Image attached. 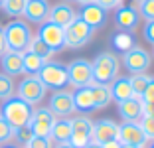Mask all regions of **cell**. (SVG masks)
I'll list each match as a JSON object with an SVG mask.
<instances>
[{
  "label": "cell",
  "mask_w": 154,
  "mask_h": 148,
  "mask_svg": "<svg viewBox=\"0 0 154 148\" xmlns=\"http://www.w3.org/2000/svg\"><path fill=\"white\" fill-rule=\"evenodd\" d=\"M34 107L28 105L26 101L18 97V95H12L6 101H2V107H0V117L4 119L12 128H18V126H26L30 122Z\"/></svg>",
  "instance_id": "cell-1"
},
{
  "label": "cell",
  "mask_w": 154,
  "mask_h": 148,
  "mask_svg": "<svg viewBox=\"0 0 154 148\" xmlns=\"http://www.w3.org/2000/svg\"><path fill=\"white\" fill-rule=\"evenodd\" d=\"M4 28V40H6V49L10 51H18V54H24L32 42V28L28 26V22L24 20H10Z\"/></svg>",
  "instance_id": "cell-2"
},
{
  "label": "cell",
  "mask_w": 154,
  "mask_h": 148,
  "mask_svg": "<svg viewBox=\"0 0 154 148\" xmlns=\"http://www.w3.org/2000/svg\"><path fill=\"white\" fill-rule=\"evenodd\" d=\"M91 67H93V81L95 83L109 85L111 81L119 75L121 61H119V55H115L113 51H101L91 61Z\"/></svg>",
  "instance_id": "cell-3"
},
{
  "label": "cell",
  "mask_w": 154,
  "mask_h": 148,
  "mask_svg": "<svg viewBox=\"0 0 154 148\" xmlns=\"http://www.w3.org/2000/svg\"><path fill=\"white\" fill-rule=\"evenodd\" d=\"M38 79L45 85V89L51 91H61L69 85V77H67V65L59 61H45L44 67L38 73Z\"/></svg>",
  "instance_id": "cell-4"
},
{
  "label": "cell",
  "mask_w": 154,
  "mask_h": 148,
  "mask_svg": "<svg viewBox=\"0 0 154 148\" xmlns=\"http://www.w3.org/2000/svg\"><path fill=\"white\" fill-rule=\"evenodd\" d=\"M63 30H65V48H69V49L83 48L85 44H89L93 34H95V30H93L85 20L79 18V14H77V18L73 20L67 28H63Z\"/></svg>",
  "instance_id": "cell-5"
},
{
  "label": "cell",
  "mask_w": 154,
  "mask_h": 148,
  "mask_svg": "<svg viewBox=\"0 0 154 148\" xmlns=\"http://www.w3.org/2000/svg\"><path fill=\"white\" fill-rule=\"evenodd\" d=\"M45 93H48V89H45V85L38 79V75L24 77L18 83V87H16V95H18L22 101H26L28 105H32V107L34 105H40L42 101H44Z\"/></svg>",
  "instance_id": "cell-6"
},
{
  "label": "cell",
  "mask_w": 154,
  "mask_h": 148,
  "mask_svg": "<svg viewBox=\"0 0 154 148\" xmlns=\"http://www.w3.org/2000/svg\"><path fill=\"white\" fill-rule=\"evenodd\" d=\"M69 121H71V136L67 142L73 148H85L93 140V121L87 115H79Z\"/></svg>",
  "instance_id": "cell-7"
},
{
  "label": "cell",
  "mask_w": 154,
  "mask_h": 148,
  "mask_svg": "<svg viewBox=\"0 0 154 148\" xmlns=\"http://www.w3.org/2000/svg\"><path fill=\"white\" fill-rule=\"evenodd\" d=\"M150 54L140 45H132L128 51L122 54V65L127 67V71L131 75H136V73H146L150 69Z\"/></svg>",
  "instance_id": "cell-8"
},
{
  "label": "cell",
  "mask_w": 154,
  "mask_h": 148,
  "mask_svg": "<svg viewBox=\"0 0 154 148\" xmlns=\"http://www.w3.org/2000/svg\"><path fill=\"white\" fill-rule=\"evenodd\" d=\"M38 38L44 42L48 48L54 49V54H59L61 49L65 48V30L57 24L45 20L40 24V30H38Z\"/></svg>",
  "instance_id": "cell-9"
},
{
  "label": "cell",
  "mask_w": 154,
  "mask_h": 148,
  "mask_svg": "<svg viewBox=\"0 0 154 148\" xmlns=\"http://www.w3.org/2000/svg\"><path fill=\"white\" fill-rule=\"evenodd\" d=\"M67 77H69V85L77 87H87L93 83V67L91 61H87L85 57L73 59L67 65Z\"/></svg>",
  "instance_id": "cell-10"
},
{
  "label": "cell",
  "mask_w": 154,
  "mask_h": 148,
  "mask_svg": "<svg viewBox=\"0 0 154 148\" xmlns=\"http://www.w3.org/2000/svg\"><path fill=\"white\" fill-rule=\"evenodd\" d=\"M55 122L54 113L48 107H38L32 111V117H30V122L28 126L32 128L34 136H50L51 134V126Z\"/></svg>",
  "instance_id": "cell-11"
},
{
  "label": "cell",
  "mask_w": 154,
  "mask_h": 148,
  "mask_svg": "<svg viewBox=\"0 0 154 148\" xmlns=\"http://www.w3.org/2000/svg\"><path fill=\"white\" fill-rule=\"evenodd\" d=\"M55 119H69L75 113V105H73V97L69 91H55L50 97V105H48Z\"/></svg>",
  "instance_id": "cell-12"
},
{
  "label": "cell",
  "mask_w": 154,
  "mask_h": 148,
  "mask_svg": "<svg viewBox=\"0 0 154 148\" xmlns=\"http://www.w3.org/2000/svg\"><path fill=\"white\" fill-rule=\"evenodd\" d=\"M119 140H121V144H131V146H138V148H144L150 142L138 122L119 125Z\"/></svg>",
  "instance_id": "cell-13"
},
{
  "label": "cell",
  "mask_w": 154,
  "mask_h": 148,
  "mask_svg": "<svg viewBox=\"0 0 154 148\" xmlns=\"http://www.w3.org/2000/svg\"><path fill=\"white\" fill-rule=\"evenodd\" d=\"M50 2L48 0H26V6H24V18L32 24H42L48 20L50 16Z\"/></svg>",
  "instance_id": "cell-14"
},
{
  "label": "cell",
  "mask_w": 154,
  "mask_h": 148,
  "mask_svg": "<svg viewBox=\"0 0 154 148\" xmlns=\"http://www.w3.org/2000/svg\"><path fill=\"white\" fill-rule=\"evenodd\" d=\"M93 140H97L99 144L119 140V122H115L113 119H101L93 122Z\"/></svg>",
  "instance_id": "cell-15"
},
{
  "label": "cell",
  "mask_w": 154,
  "mask_h": 148,
  "mask_svg": "<svg viewBox=\"0 0 154 148\" xmlns=\"http://www.w3.org/2000/svg\"><path fill=\"white\" fill-rule=\"evenodd\" d=\"M75 18H77L75 8H73L71 4H67V2H57L55 6H51L50 16H48L50 22L57 24V26H61V28H67Z\"/></svg>",
  "instance_id": "cell-16"
},
{
  "label": "cell",
  "mask_w": 154,
  "mask_h": 148,
  "mask_svg": "<svg viewBox=\"0 0 154 148\" xmlns=\"http://www.w3.org/2000/svg\"><path fill=\"white\" fill-rule=\"evenodd\" d=\"M71 97H73V105H75L77 113L89 117L91 113L97 111V105H95V101H93V95H91L89 85L87 87H77V89L71 93Z\"/></svg>",
  "instance_id": "cell-17"
},
{
  "label": "cell",
  "mask_w": 154,
  "mask_h": 148,
  "mask_svg": "<svg viewBox=\"0 0 154 148\" xmlns=\"http://www.w3.org/2000/svg\"><path fill=\"white\" fill-rule=\"evenodd\" d=\"M115 22H117L119 28H122V30H127V32L136 30V26L140 22L136 6H119L117 14H115Z\"/></svg>",
  "instance_id": "cell-18"
},
{
  "label": "cell",
  "mask_w": 154,
  "mask_h": 148,
  "mask_svg": "<svg viewBox=\"0 0 154 148\" xmlns=\"http://www.w3.org/2000/svg\"><path fill=\"white\" fill-rule=\"evenodd\" d=\"M119 115L125 122H138L142 117V99L140 97H131L127 101L119 103Z\"/></svg>",
  "instance_id": "cell-19"
},
{
  "label": "cell",
  "mask_w": 154,
  "mask_h": 148,
  "mask_svg": "<svg viewBox=\"0 0 154 148\" xmlns=\"http://www.w3.org/2000/svg\"><path fill=\"white\" fill-rule=\"evenodd\" d=\"M79 18L85 20V22L89 24L93 30H97V28L105 26V22H107V10L101 8L99 4H95V2H93V4L83 6V10L79 12Z\"/></svg>",
  "instance_id": "cell-20"
},
{
  "label": "cell",
  "mask_w": 154,
  "mask_h": 148,
  "mask_svg": "<svg viewBox=\"0 0 154 148\" xmlns=\"http://www.w3.org/2000/svg\"><path fill=\"white\" fill-rule=\"evenodd\" d=\"M109 91H111V99L117 105L122 103V101H127V99H131V97H134L128 77H115L109 83Z\"/></svg>",
  "instance_id": "cell-21"
},
{
  "label": "cell",
  "mask_w": 154,
  "mask_h": 148,
  "mask_svg": "<svg viewBox=\"0 0 154 148\" xmlns=\"http://www.w3.org/2000/svg\"><path fill=\"white\" fill-rule=\"evenodd\" d=\"M0 67H2V73L6 75H20L24 73V65H22V54L18 51H6L2 57H0Z\"/></svg>",
  "instance_id": "cell-22"
},
{
  "label": "cell",
  "mask_w": 154,
  "mask_h": 148,
  "mask_svg": "<svg viewBox=\"0 0 154 148\" xmlns=\"http://www.w3.org/2000/svg\"><path fill=\"white\" fill-rule=\"evenodd\" d=\"M89 89H91V95H93V101H95V105H97V111H99V109H105L113 101V99H111L109 85H101V83H95V81H93L89 85Z\"/></svg>",
  "instance_id": "cell-23"
},
{
  "label": "cell",
  "mask_w": 154,
  "mask_h": 148,
  "mask_svg": "<svg viewBox=\"0 0 154 148\" xmlns=\"http://www.w3.org/2000/svg\"><path fill=\"white\" fill-rule=\"evenodd\" d=\"M69 136H71V121L69 119H55L50 138L55 142H65V140H69Z\"/></svg>",
  "instance_id": "cell-24"
},
{
  "label": "cell",
  "mask_w": 154,
  "mask_h": 148,
  "mask_svg": "<svg viewBox=\"0 0 154 148\" xmlns=\"http://www.w3.org/2000/svg\"><path fill=\"white\" fill-rule=\"evenodd\" d=\"M44 63H45V59H42L40 55H36L30 49L22 54V65H24V73L26 75H38L40 69L44 67Z\"/></svg>",
  "instance_id": "cell-25"
},
{
  "label": "cell",
  "mask_w": 154,
  "mask_h": 148,
  "mask_svg": "<svg viewBox=\"0 0 154 148\" xmlns=\"http://www.w3.org/2000/svg\"><path fill=\"white\" fill-rule=\"evenodd\" d=\"M111 42H113V45L119 49V51H122V54H125V51H128V49L134 45V38H132V34H131V32H127V30L117 32Z\"/></svg>",
  "instance_id": "cell-26"
},
{
  "label": "cell",
  "mask_w": 154,
  "mask_h": 148,
  "mask_svg": "<svg viewBox=\"0 0 154 148\" xmlns=\"http://www.w3.org/2000/svg\"><path fill=\"white\" fill-rule=\"evenodd\" d=\"M28 49H30V51H34L36 55H40L42 59H45V61H50V59L55 55V54H54V49L48 48V45H45L44 42H42L40 38H38V36H34V38H32V42H30ZM28 49H26V51H28Z\"/></svg>",
  "instance_id": "cell-27"
},
{
  "label": "cell",
  "mask_w": 154,
  "mask_h": 148,
  "mask_svg": "<svg viewBox=\"0 0 154 148\" xmlns=\"http://www.w3.org/2000/svg\"><path fill=\"white\" fill-rule=\"evenodd\" d=\"M128 79H131V87H132L134 97H140L142 91L146 89V85H148V81L152 79V77L146 75V73H136V75H131Z\"/></svg>",
  "instance_id": "cell-28"
},
{
  "label": "cell",
  "mask_w": 154,
  "mask_h": 148,
  "mask_svg": "<svg viewBox=\"0 0 154 148\" xmlns=\"http://www.w3.org/2000/svg\"><path fill=\"white\" fill-rule=\"evenodd\" d=\"M24 6H26V0H4L2 10H4L6 16H12V18H18L24 14Z\"/></svg>",
  "instance_id": "cell-29"
},
{
  "label": "cell",
  "mask_w": 154,
  "mask_h": 148,
  "mask_svg": "<svg viewBox=\"0 0 154 148\" xmlns=\"http://www.w3.org/2000/svg\"><path fill=\"white\" fill-rule=\"evenodd\" d=\"M16 87H14V81L10 75H6V73H0V101H6L8 97H12L14 93H16Z\"/></svg>",
  "instance_id": "cell-30"
},
{
  "label": "cell",
  "mask_w": 154,
  "mask_h": 148,
  "mask_svg": "<svg viewBox=\"0 0 154 148\" xmlns=\"http://www.w3.org/2000/svg\"><path fill=\"white\" fill-rule=\"evenodd\" d=\"M136 10H138V16L144 18L146 22L154 20V0H138Z\"/></svg>",
  "instance_id": "cell-31"
},
{
  "label": "cell",
  "mask_w": 154,
  "mask_h": 148,
  "mask_svg": "<svg viewBox=\"0 0 154 148\" xmlns=\"http://www.w3.org/2000/svg\"><path fill=\"white\" fill-rule=\"evenodd\" d=\"M34 136V132H32V128L30 126H18V128H14V140L20 144V146H26L28 142H30V138Z\"/></svg>",
  "instance_id": "cell-32"
},
{
  "label": "cell",
  "mask_w": 154,
  "mask_h": 148,
  "mask_svg": "<svg viewBox=\"0 0 154 148\" xmlns=\"http://www.w3.org/2000/svg\"><path fill=\"white\" fill-rule=\"evenodd\" d=\"M24 148H54V140L50 136H32Z\"/></svg>",
  "instance_id": "cell-33"
},
{
  "label": "cell",
  "mask_w": 154,
  "mask_h": 148,
  "mask_svg": "<svg viewBox=\"0 0 154 148\" xmlns=\"http://www.w3.org/2000/svg\"><path fill=\"white\" fill-rule=\"evenodd\" d=\"M14 138V128L0 117V144H8Z\"/></svg>",
  "instance_id": "cell-34"
},
{
  "label": "cell",
  "mask_w": 154,
  "mask_h": 148,
  "mask_svg": "<svg viewBox=\"0 0 154 148\" xmlns=\"http://www.w3.org/2000/svg\"><path fill=\"white\" fill-rule=\"evenodd\" d=\"M138 125H140V128L144 130L146 138L154 140V117H146V115H142L140 121H138Z\"/></svg>",
  "instance_id": "cell-35"
},
{
  "label": "cell",
  "mask_w": 154,
  "mask_h": 148,
  "mask_svg": "<svg viewBox=\"0 0 154 148\" xmlns=\"http://www.w3.org/2000/svg\"><path fill=\"white\" fill-rule=\"evenodd\" d=\"M140 99H142V103H150V101H154V77L148 81V85H146V89L142 91Z\"/></svg>",
  "instance_id": "cell-36"
},
{
  "label": "cell",
  "mask_w": 154,
  "mask_h": 148,
  "mask_svg": "<svg viewBox=\"0 0 154 148\" xmlns=\"http://www.w3.org/2000/svg\"><path fill=\"white\" fill-rule=\"evenodd\" d=\"M121 2L122 0H95V4H99L101 8H105L107 12H109V10H117L119 6H121Z\"/></svg>",
  "instance_id": "cell-37"
},
{
  "label": "cell",
  "mask_w": 154,
  "mask_h": 148,
  "mask_svg": "<svg viewBox=\"0 0 154 148\" xmlns=\"http://www.w3.org/2000/svg\"><path fill=\"white\" fill-rule=\"evenodd\" d=\"M144 40L150 42V44H154V20L146 22V26H144Z\"/></svg>",
  "instance_id": "cell-38"
},
{
  "label": "cell",
  "mask_w": 154,
  "mask_h": 148,
  "mask_svg": "<svg viewBox=\"0 0 154 148\" xmlns=\"http://www.w3.org/2000/svg\"><path fill=\"white\" fill-rule=\"evenodd\" d=\"M142 115H146V117H154V101H150V103H142Z\"/></svg>",
  "instance_id": "cell-39"
},
{
  "label": "cell",
  "mask_w": 154,
  "mask_h": 148,
  "mask_svg": "<svg viewBox=\"0 0 154 148\" xmlns=\"http://www.w3.org/2000/svg\"><path fill=\"white\" fill-rule=\"evenodd\" d=\"M8 49H6V40H4V28L0 26V57L6 54Z\"/></svg>",
  "instance_id": "cell-40"
},
{
  "label": "cell",
  "mask_w": 154,
  "mask_h": 148,
  "mask_svg": "<svg viewBox=\"0 0 154 148\" xmlns=\"http://www.w3.org/2000/svg\"><path fill=\"white\" fill-rule=\"evenodd\" d=\"M101 146L103 148H121L122 144H121V140H109V142H103Z\"/></svg>",
  "instance_id": "cell-41"
},
{
  "label": "cell",
  "mask_w": 154,
  "mask_h": 148,
  "mask_svg": "<svg viewBox=\"0 0 154 148\" xmlns=\"http://www.w3.org/2000/svg\"><path fill=\"white\" fill-rule=\"evenodd\" d=\"M54 148H73V146L67 142V140H65V142H55V144H54Z\"/></svg>",
  "instance_id": "cell-42"
},
{
  "label": "cell",
  "mask_w": 154,
  "mask_h": 148,
  "mask_svg": "<svg viewBox=\"0 0 154 148\" xmlns=\"http://www.w3.org/2000/svg\"><path fill=\"white\" fill-rule=\"evenodd\" d=\"M85 148H103V146H101V144L99 142H97V140H91V142L89 144H87V146Z\"/></svg>",
  "instance_id": "cell-43"
},
{
  "label": "cell",
  "mask_w": 154,
  "mask_h": 148,
  "mask_svg": "<svg viewBox=\"0 0 154 148\" xmlns=\"http://www.w3.org/2000/svg\"><path fill=\"white\" fill-rule=\"evenodd\" d=\"M77 2H79V4H81V6H87V4H93L95 0H77Z\"/></svg>",
  "instance_id": "cell-44"
},
{
  "label": "cell",
  "mask_w": 154,
  "mask_h": 148,
  "mask_svg": "<svg viewBox=\"0 0 154 148\" xmlns=\"http://www.w3.org/2000/svg\"><path fill=\"white\" fill-rule=\"evenodd\" d=\"M0 148H20V146H16V144H2V146H0Z\"/></svg>",
  "instance_id": "cell-45"
},
{
  "label": "cell",
  "mask_w": 154,
  "mask_h": 148,
  "mask_svg": "<svg viewBox=\"0 0 154 148\" xmlns=\"http://www.w3.org/2000/svg\"><path fill=\"white\" fill-rule=\"evenodd\" d=\"M121 148H138V146H131V144H122Z\"/></svg>",
  "instance_id": "cell-46"
},
{
  "label": "cell",
  "mask_w": 154,
  "mask_h": 148,
  "mask_svg": "<svg viewBox=\"0 0 154 148\" xmlns=\"http://www.w3.org/2000/svg\"><path fill=\"white\" fill-rule=\"evenodd\" d=\"M150 148H154V140H150Z\"/></svg>",
  "instance_id": "cell-47"
},
{
  "label": "cell",
  "mask_w": 154,
  "mask_h": 148,
  "mask_svg": "<svg viewBox=\"0 0 154 148\" xmlns=\"http://www.w3.org/2000/svg\"><path fill=\"white\" fill-rule=\"evenodd\" d=\"M2 4H4V0H0V8H2Z\"/></svg>",
  "instance_id": "cell-48"
}]
</instances>
